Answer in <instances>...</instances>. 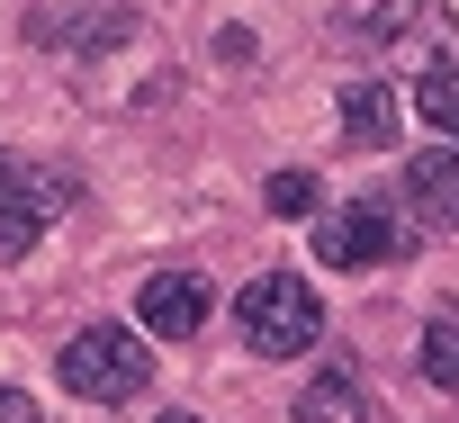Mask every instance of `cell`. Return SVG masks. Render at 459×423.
Segmentation results:
<instances>
[{"label": "cell", "instance_id": "1", "mask_svg": "<svg viewBox=\"0 0 459 423\" xmlns=\"http://www.w3.org/2000/svg\"><path fill=\"white\" fill-rule=\"evenodd\" d=\"M235 324H244V342H253L262 360H298V351H316V333H325V298H316L298 271H262V280L235 298Z\"/></svg>", "mask_w": 459, "mask_h": 423}, {"label": "cell", "instance_id": "2", "mask_svg": "<svg viewBox=\"0 0 459 423\" xmlns=\"http://www.w3.org/2000/svg\"><path fill=\"white\" fill-rule=\"evenodd\" d=\"M55 369H64V387L91 396V405H126V396H144V378H153L144 342L117 333V324H82V333L55 351Z\"/></svg>", "mask_w": 459, "mask_h": 423}, {"label": "cell", "instance_id": "3", "mask_svg": "<svg viewBox=\"0 0 459 423\" xmlns=\"http://www.w3.org/2000/svg\"><path fill=\"white\" fill-rule=\"evenodd\" d=\"M405 253V226L387 217V198H351L316 226V262L325 271H369V262H396Z\"/></svg>", "mask_w": 459, "mask_h": 423}, {"label": "cell", "instance_id": "4", "mask_svg": "<svg viewBox=\"0 0 459 423\" xmlns=\"http://www.w3.org/2000/svg\"><path fill=\"white\" fill-rule=\"evenodd\" d=\"M207 280L198 271H153L144 280V298H135V315H144V333H162V342H189L198 324H207Z\"/></svg>", "mask_w": 459, "mask_h": 423}, {"label": "cell", "instance_id": "5", "mask_svg": "<svg viewBox=\"0 0 459 423\" xmlns=\"http://www.w3.org/2000/svg\"><path fill=\"white\" fill-rule=\"evenodd\" d=\"M405 207L423 217V235H459V153L450 144L405 162Z\"/></svg>", "mask_w": 459, "mask_h": 423}, {"label": "cell", "instance_id": "6", "mask_svg": "<svg viewBox=\"0 0 459 423\" xmlns=\"http://www.w3.org/2000/svg\"><path fill=\"white\" fill-rule=\"evenodd\" d=\"M55 198H64V180H37V171H19L10 189H0V262H19L55 226Z\"/></svg>", "mask_w": 459, "mask_h": 423}, {"label": "cell", "instance_id": "7", "mask_svg": "<svg viewBox=\"0 0 459 423\" xmlns=\"http://www.w3.org/2000/svg\"><path fill=\"white\" fill-rule=\"evenodd\" d=\"M396 117H405V108H396V91H387V82H351V91H342V135H351L360 153L396 144Z\"/></svg>", "mask_w": 459, "mask_h": 423}, {"label": "cell", "instance_id": "8", "mask_svg": "<svg viewBox=\"0 0 459 423\" xmlns=\"http://www.w3.org/2000/svg\"><path fill=\"white\" fill-rule=\"evenodd\" d=\"M298 423H369V396H360V378H351V369H325V378H307V396H298Z\"/></svg>", "mask_w": 459, "mask_h": 423}, {"label": "cell", "instance_id": "9", "mask_svg": "<svg viewBox=\"0 0 459 423\" xmlns=\"http://www.w3.org/2000/svg\"><path fill=\"white\" fill-rule=\"evenodd\" d=\"M414 108H423V126L459 135V73H450V64H441V73H423V82H414Z\"/></svg>", "mask_w": 459, "mask_h": 423}, {"label": "cell", "instance_id": "10", "mask_svg": "<svg viewBox=\"0 0 459 423\" xmlns=\"http://www.w3.org/2000/svg\"><path fill=\"white\" fill-rule=\"evenodd\" d=\"M423 378L432 387H459V315H432L423 324Z\"/></svg>", "mask_w": 459, "mask_h": 423}, {"label": "cell", "instance_id": "11", "mask_svg": "<svg viewBox=\"0 0 459 423\" xmlns=\"http://www.w3.org/2000/svg\"><path fill=\"white\" fill-rule=\"evenodd\" d=\"M271 217H316V180L307 171H271Z\"/></svg>", "mask_w": 459, "mask_h": 423}, {"label": "cell", "instance_id": "12", "mask_svg": "<svg viewBox=\"0 0 459 423\" xmlns=\"http://www.w3.org/2000/svg\"><path fill=\"white\" fill-rule=\"evenodd\" d=\"M0 423H37V396L28 387H0Z\"/></svg>", "mask_w": 459, "mask_h": 423}, {"label": "cell", "instance_id": "13", "mask_svg": "<svg viewBox=\"0 0 459 423\" xmlns=\"http://www.w3.org/2000/svg\"><path fill=\"white\" fill-rule=\"evenodd\" d=\"M10 180H19V162H10V153H0V189H10Z\"/></svg>", "mask_w": 459, "mask_h": 423}, {"label": "cell", "instance_id": "14", "mask_svg": "<svg viewBox=\"0 0 459 423\" xmlns=\"http://www.w3.org/2000/svg\"><path fill=\"white\" fill-rule=\"evenodd\" d=\"M162 423H198V414H162Z\"/></svg>", "mask_w": 459, "mask_h": 423}]
</instances>
